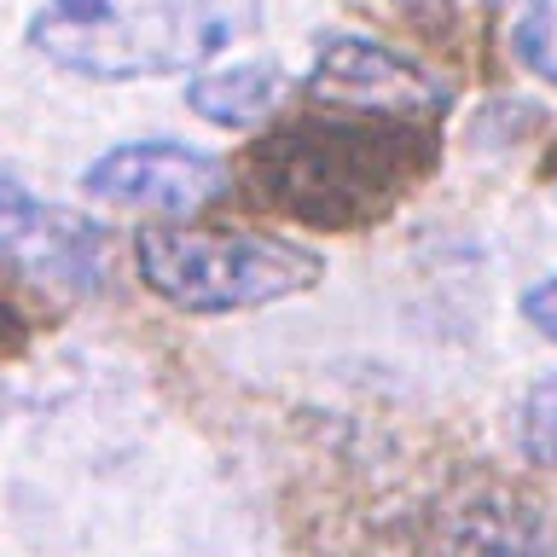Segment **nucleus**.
Segmentation results:
<instances>
[{
	"label": "nucleus",
	"mask_w": 557,
	"mask_h": 557,
	"mask_svg": "<svg viewBox=\"0 0 557 557\" xmlns=\"http://www.w3.org/2000/svg\"><path fill=\"white\" fill-rule=\"evenodd\" d=\"M430 122L325 111L261 134L244 157V174L278 215L348 233L389 215L430 169Z\"/></svg>",
	"instance_id": "1"
},
{
	"label": "nucleus",
	"mask_w": 557,
	"mask_h": 557,
	"mask_svg": "<svg viewBox=\"0 0 557 557\" xmlns=\"http://www.w3.org/2000/svg\"><path fill=\"white\" fill-rule=\"evenodd\" d=\"M261 0H41L24 24L35 59L76 82H163L221 64L256 35Z\"/></svg>",
	"instance_id": "2"
},
{
	"label": "nucleus",
	"mask_w": 557,
	"mask_h": 557,
	"mask_svg": "<svg viewBox=\"0 0 557 557\" xmlns=\"http://www.w3.org/2000/svg\"><path fill=\"white\" fill-rule=\"evenodd\" d=\"M134 268L163 308L191 320L256 313L313 290L325 256L285 233H233V226H146L134 233Z\"/></svg>",
	"instance_id": "3"
},
{
	"label": "nucleus",
	"mask_w": 557,
	"mask_h": 557,
	"mask_svg": "<svg viewBox=\"0 0 557 557\" xmlns=\"http://www.w3.org/2000/svg\"><path fill=\"white\" fill-rule=\"evenodd\" d=\"M0 273L47 296H99L111 278V238L82 209L47 203L0 169Z\"/></svg>",
	"instance_id": "4"
},
{
	"label": "nucleus",
	"mask_w": 557,
	"mask_h": 557,
	"mask_svg": "<svg viewBox=\"0 0 557 557\" xmlns=\"http://www.w3.org/2000/svg\"><path fill=\"white\" fill-rule=\"evenodd\" d=\"M302 94L325 111H360V116H412L435 122L453 104L447 82L430 76L400 47L360 29H331L313 41V59L302 70Z\"/></svg>",
	"instance_id": "5"
},
{
	"label": "nucleus",
	"mask_w": 557,
	"mask_h": 557,
	"mask_svg": "<svg viewBox=\"0 0 557 557\" xmlns=\"http://www.w3.org/2000/svg\"><path fill=\"white\" fill-rule=\"evenodd\" d=\"M82 191L94 203L157 221H191L198 209L233 191V163L186 139H122L82 169Z\"/></svg>",
	"instance_id": "6"
},
{
	"label": "nucleus",
	"mask_w": 557,
	"mask_h": 557,
	"mask_svg": "<svg viewBox=\"0 0 557 557\" xmlns=\"http://www.w3.org/2000/svg\"><path fill=\"white\" fill-rule=\"evenodd\" d=\"M285 99H290V70L278 59H221L198 76H186V111L226 134L268 128L285 111Z\"/></svg>",
	"instance_id": "7"
},
{
	"label": "nucleus",
	"mask_w": 557,
	"mask_h": 557,
	"mask_svg": "<svg viewBox=\"0 0 557 557\" xmlns=\"http://www.w3.org/2000/svg\"><path fill=\"white\" fill-rule=\"evenodd\" d=\"M517 453L540 470H557V372H540L517 400Z\"/></svg>",
	"instance_id": "8"
},
{
	"label": "nucleus",
	"mask_w": 557,
	"mask_h": 557,
	"mask_svg": "<svg viewBox=\"0 0 557 557\" xmlns=\"http://www.w3.org/2000/svg\"><path fill=\"white\" fill-rule=\"evenodd\" d=\"M511 59L529 70L534 82L557 87V12H522L511 24Z\"/></svg>",
	"instance_id": "9"
},
{
	"label": "nucleus",
	"mask_w": 557,
	"mask_h": 557,
	"mask_svg": "<svg viewBox=\"0 0 557 557\" xmlns=\"http://www.w3.org/2000/svg\"><path fill=\"white\" fill-rule=\"evenodd\" d=\"M522 320H529L546 343H557V273H546V278H534L529 290H522Z\"/></svg>",
	"instance_id": "10"
},
{
	"label": "nucleus",
	"mask_w": 557,
	"mask_h": 557,
	"mask_svg": "<svg viewBox=\"0 0 557 557\" xmlns=\"http://www.w3.org/2000/svg\"><path fill=\"white\" fill-rule=\"evenodd\" d=\"M389 7H400V12H418V17H424V12H447L453 0H389Z\"/></svg>",
	"instance_id": "11"
},
{
	"label": "nucleus",
	"mask_w": 557,
	"mask_h": 557,
	"mask_svg": "<svg viewBox=\"0 0 557 557\" xmlns=\"http://www.w3.org/2000/svg\"><path fill=\"white\" fill-rule=\"evenodd\" d=\"M12 337H17V313L0 302V343H12Z\"/></svg>",
	"instance_id": "12"
},
{
	"label": "nucleus",
	"mask_w": 557,
	"mask_h": 557,
	"mask_svg": "<svg viewBox=\"0 0 557 557\" xmlns=\"http://www.w3.org/2000/svg\"><path fill=\"white\" fill-rule=\"evenodd\" d=\"M494 7H511V0H494ZM517 7H529V12H546V0H517Z\"/></svg>",
	"instance_id": "13"
}]
</instances>
